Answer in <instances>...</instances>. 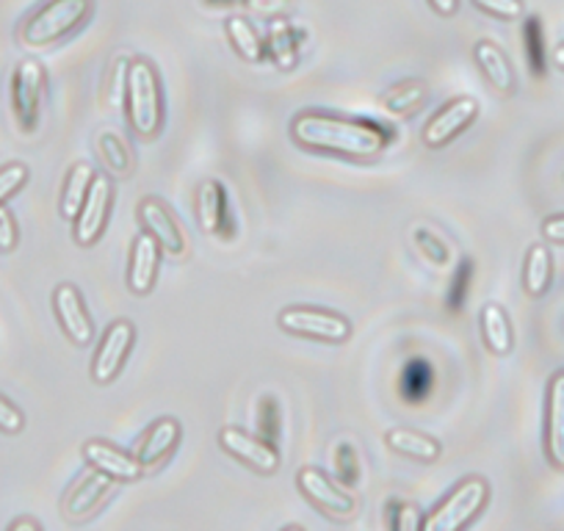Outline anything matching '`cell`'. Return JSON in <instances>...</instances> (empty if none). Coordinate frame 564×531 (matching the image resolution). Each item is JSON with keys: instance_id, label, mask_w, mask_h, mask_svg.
<instances>
[{"instance_id": "cell-12", "label": "cell", "mask_w": 564, "mask_h": 531, "mask_svg": "<svg viewBox=\"0 0 564 531\" xmlns=\"http://www.w3.org/2000/svg\"><path fill=\"white\" fill-rule=\"evenodd\" d=\"M53 311H56L58 327L64 329L75 346H86L95 338V322H91L86 302L73 283H62L53 291Z\"/></svg>"}, {"instance_id": "cell-27", "label": "cell", "mask_w": 564, "mask_h": 531, "mask_svg": "<svg viewBox=\"0 0 564 531\" xmlns=\"http://www.w3.org/2000/svg\"><path fill=\"white\" fill-rule=\"evenodd\" d=\"M269 47L282 69H294L300 62V40H296V29L289 20L274 18V23L269 25Z\"/></svg>"}, {"instance_id": "cell-16", "label": "cell", "mask_w": 564, "mask_h": 531, "mask_svg": "<svg viewBox=\"0 0 564 531\" xmlns=\"http://www.w3.org/2000/svg\"><path fill=\"white\" fill-rule=\"evenodd\" d=\"M183 430H181V421L177 419H159L153 426L148 430L144 441L139 443L135 448V459L144 470H153L164 463L166 457H172L181 443Z\"/></svg>"}, {"instance_id": "cell-13", "label": "cell", "mask_w": 564, "mask_h": 531, "mask_svg": "<svg viewBox=\"0 0 564 531\" xmlns=\"http://www.w3.org/2000/svg\"><path fill=\"white\" fill-rule=\"evenodd\" d=\"M219 443L227 454L247 463L258 474H274L280 468V452L265 437H252L243 430H238V426H225L219 432Z\"/></svg>"}, {"instance_id": "cell-35", "label": "cell", "mask_w": 564, "mask_h": 531, "mask_svg": "<svg viewBox=\"0 0 564 531\" xmlns=\"http://www.w3.org/2000/svg\"><path fill=\"white\" fill-rule=\"evenodd\" d=\"M481 12L492 14L501 20H520L523 18V0H474Z\"/></svg>"}, {"instance_id": "cell-3", "label": "cell", "mask_w": 564, "mask_h": 531, "mask_svg": "<svg viewBox=\"0 0 564 531\" xmlns=\"http://www.w3.org/2000/svg\"><path fill=\"white\" fill-rule=\"evenodd\" d=\"M128 108L130 128L139 139H155L164 124V91H161L159 73L150 62H130L128 69Z\"/></svg>"}, {"instance_id": "cell-26", "label": "cell", "mask_w": 564, "mask_h": 531, "mask_svg": "<svg viewBox=\"0 0 564 531\" xmlns=\"http://www.w3.org/2000/svg\"><path fill=\"white\" fill-rule=\"evenodd\" d=\"M97 155L106 164V170L117 177H128L130 170H133V153H130V144L124 142L119 133L113 130H102L97 133Z\"/></svg>"}, {"instance_id": "cell-36", "label": "cell", "mask_w": 564, "mask_h": 531, "mask_svg": "<svg viewBox=\"0 0 564 531\" xmlns=\"http://www.w3.org/2000/svg\"><path fill=\"white\" fill-rule=\"evenodd\" d=\"M20 243V227L12 210L0 205V252H12Z\"/></svg>"}, {"instance_id": "cell-8", "label": "cell", "mask_w": 564, "mask_h": 531, "mask_svg": "<svg viewBox=\"0 0 564 531\" xmlns=\"http://www.w3.org/2000/svg\"><path fill=\"white\" fill-rule=\"evenodd\" d=\"M135 327L128 318H119L102 335L100 346L95 351V360H91V379L97 384H108L119 377L124 360H128L130 349H133Z\"/></svg>"}, {"instance_id": "cell-18", "label": "cell", "mask_w": 564, "mask_h": 531, "mask_svg": "<svg viewBox=\"0 0 564 531\" xmlns=\"http://www.w3.org/2000/svg\"><path fill=\"white\" fill-rule=\"evenodd\" d=\"M545 448L551 463L556 468H564V371H558L547 388Z\"/></svg>"}, {"instance_id": "cell-14", "label": "cell", "mask_w": 564, "mask_h": 531, "mask_svg": "<svg viewBox=\"0 0 564 531\" xmlns=\"http://www.w3.org/2000/svg\"><path fill=\"white\" fill-rule=\"evenodd\" d=\"M113 481H117L113 476L91 468V474L84 476V479L67 492V498H64L62 503L64 518L78 523V520H86L89 514H95L97 509H100V503L108 498V492L113 490Z\"/></svg>"}, {"instance_id": "cell-25", "label": "cell", "mask_w": 564, "mask_h": 531, "mask_svg": "<svg viewBox=\"0 0 564 531\" xmlns=\"http://www.w3.org/2000/svg\"><path fill=\"white\" fill-rule=\"evenodd\" d=\"M553 278V258L551 249L545 243H534L525 254V266H523V289L529 296H542L551 285Z\"/></svg>"}, {"instance_id": "cell-10", "label": "cell", "mask_w": 564, "mask_h": 531, "mask_svg": "<svg viewBox=\"0 0 564 531\" xmlns=\"http://www.w3.org/2000/svg\"><path fill=\"white\" fill-rule=\"evenodd\" d=\"M139 221L144 227V232L159 241L161 252L170 254V258H183L188 252V241H186V232L183 227L177 225L175 214L161 203L159 197H144L139 203Z\"/></svg>"}, {"instance_id": "cell-41", "label": "cell", "mask_w": 564, "mask_h": 531, "mask_svg": "<svg viewBox=\"0 0 564 531\" xmlns=\"http://www.w3.org/2000/svg\"><path fill=\"white\" fill-rule=\"evenodd\" d=\"M553 64H556L558 69H564V45H558L556 51H553Z\"/></svg>"}, {"instance_id": "cell-24", "label": "cell", "mask_w": 564, "mask_h": 531, "mask_svg": "<svg viewBox=\"0 0 564 531\" xmlns=\"http://www.w3.org/2000/svg\"><path fill=\"white\" fill-rule=\"evenodd\" d=\"M91 181H95V170H91L89 161H78V164L69 170L67 183H64L62 192V216L67 221H75V216L84 208V199L89 194Z\"/></svg>"}, {"instance_id": "cell-32", "label": "cell", "mask_w": 564, "mask_h": 531, "mask_svg": "<svg viewBox=\"0 0 564 531\" xmlns=\"http://www.w3.org/2000/svg\"><path fill=\"white\" fill-rule=\"evenodd\" d=\"M29 177H31L29 166L20 164V161L0 166V205H7L14 194L23 192V186L29 183Z\"/></svg>"}, {"instance_id": "cell-11", "label": "cell", "mask_w": 564, "mask_h": 531, "mask_svg": "<svg viewBox=\"0 0 564 531\" xmlns=\"http://www.w3.org/2000/svg\"><path fill=\"white\" fill-rule=\"evenodd\" d=\"M476 117H479V102L474 97H457V100L446 102L423 128V144L432 150L446 148L452 139H457L463 130L476 122Z\"/></svg>"}, {"instance_id": "cell-29", "label": "cell", "mask_w": 564, "mask_h": 531, "mask_svg": "<svg viewBox=\"0 0 564 531\" xmlns=\"http://www.w3.org/2000/svg\"><path fill=\"white\" fill-rule=\"evenodd\" d=\"M412 241H415V247L421 249L423 258L432 260L437 269H443V266H448L454 260L452 243H448L446 238L435 230V227L417 225L415 230H412Z\"/></svg>"}, {"instance_id": "cell-5", "label": "cell", "mask_w": 564, "mask_h": 531, "mask_svg": "<svg viewBox=\"0 0 564 531\" xmlns=\"http://www.w3.org/2000/svg\"><path fill=\"white\" fill-rule=\"evenodd\" d=\"M487 498H490L487 479L468 476L448 492L441 507L423 518V531H463L487 507Z\"/></svg>"}, {"instance_id": "cell-31", "label": "cell", "mask_w": 564, "mask_h": 531, "mask_svg": "<svg viewBox=\"0 0 564 531\" xmlns=\"http://www.w3.org/2000/svg\"><path fill=\"white\" fill-rule=\"evenodd\" d=\"M130 62L133 58L128 56H117V62H113L111 73H108L106 84H108V102H111L113 108L124 106V100H128V69H130Z\"/></svg>"}, {"instance_id": "cell-4", "label": "cell", "mask_w": 564, "mask_h": 531, "mask_svg": "<svg viewBox=\"0 0 564 531\" xmlns=\"http://www.w3.org/2000/svg\"><path fill=\"white\" fill-rule=\"evenodd\" d=\"M47 97V73L36 58H23L12 73L9 86V102H12V117L18 130L25 139L36 137L42 124Z\"/></svg>"}, {"instance_id": "cell-22", "label": "cell", "mask_w": 564, "mask_h": 531, "mask_svg": "<svg viewBox=\"0 0 564 531\" xmlns=\"http://www.w3.org/2000/svg\"><path fill=\"white\" fill-rule=\"evenodd\" d=\"M426 97H430V86L423 84V80H404V84H395L393 89L384 91L382 100H379V108L388 117L404 119L412 111H417L426 102Z\"/></svg>"}, {"instance_id": "cell-40", "label": "cell", "mask_w": 564, "mask_h": 531, "mask_svg": "<svg viewBox=\"0 0 564 531\" xmlns=\"http://www.w3.org/2000/svg\"><path fill=\"white\" fill-rule=\"evenodd\" d=\"M9 531H42V523L34 518H18L9 523Z\"/></svg>"}, {"instance_id": "cell-1", "label": "cell", "mask_w": 564, "mask_h": 531, "mask_svg": "<svg viewBox=\"0 0 564 531\" xmlns=\"http://www.w3.org/2000/svg\"><path fill=\"white\" fill-rule=\"evenodd\" d=\"M291 137L302 150L351 161H377L393 142L388 128L371 119L338 117L327 111L296 113L291 122Z\"/></svg>"}, {"instance_id": "cell-15", "label": "cell", "mask_w": 564, "mask_h": 531, "mask_svg": "<svg viewBox=\"0 0 564 531\" xmlns=\"http://www.w3.org/2000/svg\"><path fill=\"white\" fill-rule=\"evenodd\" d=\"M161 266V247L150 232H139L130 249V266H128V289L135 296H144L153 291L155 278H159Z\"/></svg>"}, {"instance_id": "cell-37", "label": "cell", "mask_w": 564, "mask_h": 531, "mask_svg": "<svg viewBox=\"0 0 564 531\" xmlns=\"http://www.w3.org/2000/svg\"><path fill=\"white\" fill-rule=\"evenodd\" d=\"M243 7L260 18H282L291 9V0H243Z\"/></svg>"}, {"instance_id": "cell-30", "label": "cell", "mask_w": 564, "mask_h": 531, "mask_svg": "<svg viewBox=\"0 0 564 531\" xmlns=\"http://www.w3.org/2000/svg\"><path fill=\"white\" fill-rule=\"evenodd\" d=\"M333 463H335V474H338L340 485L351 487L357 481V474H360V459H357L355 446L351 441H340L333 452Z\"/></svg>"}, {"instance_id": "cell-17", "label": "cell", "mask_w": 564, "mask_h": 531, "mask_svg": "<svg viewBox=\"0 0 564 531\" xmlns=\"http://www.w3.org/2000/svg\"><path fill=\"white\" fill-rule=\"evenodd\" d=\"M84 459L91 468L102 470V474L113 476L117 481H135L144 468L139 465V459L130 457V454L119 452L117 446L106 441H86L84 443Z\"/></svg>"}, {"instance_id": "cell-33", "label": "cell", "mask_w": 564, "mask_h": 531, "mask_svg": "<svg viewBox=\"0 0 564 531\" xmlns=\"http://www.w3.org/2000/svg\"><path fill=\"white\" fill-rule=\"evenodd\" d=\"M395 507V514L390 512V520L388 523L393 525V529L399 531H417L423 529V520L417 518V503L412 501H401V498H395V501H390Z\"/></svg>"}, {"instance_id": "cell-2", "label": "cell", "mask_w": 564, "mask_h": 531, "mask_svg": "<svg viewBox=\"0 0 564 531\" xmlns=\"http://www.w3.org/2000/svg\"><path fill=\"white\" fill-rule=\"evenodd\" d=\"M95 0H47L23 20L18 40L25 51H45L67 40L91 18Z\"/></svg>"}, {"instance_id": "cell-28", "label": "cell", "mask_w": 564, "mask_h": 531, "mask_svg": "<svg viewBox=\"0 0 564 531\" xmlns=\"http://www.w3.org/2000/svg\"><path fill=\"white\" fill-rule=\"evenodd\" d=\"M225 31H227V40H230V45L236 47V53L241 58H247V62H260L263 58V42H260L258 31H254V25L249 23L247 18H230L225 23Z\"/></svg>"}, {"instance_id": "cell-20", "label": "cell", "mask_w": 564, "mask_h": 531, "mask_svg": "<svg viewBox=\"0 0 564 531\" xmlns=\"http://www.w3.org/2000/svg\"><path fill=\"white\" fill-rule=\"evenodd\" d=\"M197 219L208 236H219L227 225V197L219 181H205L197 188Z\"/></svg>"}, {"instance_id": "cell-23", "label": "cell", "mask_w": 564, "mask_h": 531, "mask_svg": "<svg viewBox=\"0 0 564 531\" xmlns=\"http://www.w3.org/2000/svg\"><path fill=\"white\" fill-rule=\"evenodd\" d=\"M481 335H485V344L492 355L503 357L512 351L514 335L512 324H509L507 311L501 305H485L481 307Z\"/></svg>"}, {"instance_id": "cell-39", "label": "cell", "mask_w": 564, "mask_h": 531, "mask_svg": "<svg viewBox=\"0 0 564 531\" xmlns=\"http://www.w3.org/2000/svg\"><path fill=\"white\" fill-rule=\"evenodd\" d=\"M430 7L435 9L441 18H454L459 9V0H430Z\"/></svg>"}, {"instance_id": "cell-21", "label": "cell", "mask_w": 564, "mask_h": 531, "mask_svg": "<svg viewBox=\"0 0 564 531\" xmlns=\"http://www.w3.org/2000/svg\"><path fill=\"white\" fill-rule=\"evenodd\" d=\"M384 441H388V446L393 448V452L404 454V457L410 459H417V463H435L443 452L441 443H437L435 437L421 435V432L406 430V426H393V430L384 435Z\"/></svg>"}, {"instance_id": "cell-38", "label": "cell", "mask_w": 564, "mask_h": 531, "mask_svg": "<svg viewBox=\"0 0 564 531\" xmlns=\"http://www.w3.org/2000/svg\"><path fill=\"white\" fill-rule=\"evenodd\" d=\"M542 236L553 243H564V216H551V219H545Z\"/></svg>"}, {"instance_id": "cell-9", "label": "cell", "mask_w": 564, "mask_h": 531, "mask_svg": "<svg viewBox=\"0 0 564 531\" xmlns=\"http://www.w3.org/2000/svg\"><path fill=\"white\" fill-rule=\"evenodd\" d=\"M111 177L95 175L89 194H86L84 199V208H80V214L75 216L73 221V236L80 247H95V243L100 241L102 232H106L108 214H111Z\"/></svg>"}, {"instance_id": "cell-7", "label": "cell", "mask_w": 564, "mask_h": 531, "mask_svg": "<svg viewBox=\"0 0 564 531\" xmlns=\"http://www.w3.org/2000/svg\"><path fill=\"white\" fill-rule=\"evenodd\" d=\"M276 324L291 335L327 340V344H344L351 333L349 318L333 311H318V307H285L276 316Z\"/></svg>"}, {"instance_id": "cell-6", "label": "cell", "mask_w": 564, "mask_h": 531, "mask_svg": "<svg viewBox=\"0 0 564 531\" xmlns=\"http://www.w3.org/2000/svg\"><path fill=\"white\" fill-rule=\"evenodd\" d=\"M296 487H300L302 496L313 503L316 509H322L324 514L335 520L355 518L357 512V498L355 492H349V487L338 485L333 476L324 474L316 465H305V468L296 470Z\"/></svg>"}, {"instance_id": "cell-19", "label": "cell", "mask_w": 564, "mask_h": 531, "mask_svg": "<svg viewBox=\"0 0 564 531\" xmlns=\"http://www.w3.org/2000/svg\"><path fill=\"white\" fill-rule=\"evenodd\" d=\"M474 58H476V64H479L481 75L487 78V84H490L498 95H512L514 91L512 64H509L507 53H503L496 42H490V40L476 42Z\"/></svg>"}, {"instance_id": "cell-34", "label": "cell", "mask_w": 564, "mask_h": 531, "mask_svg": "<svg viewBox=\"0 0 564 531\" xmlns=\"http://www.w3.org/2000/svg\"><path fill=\"white\" fill-rule=\"evenodd\" d=\"M25 430V415L12 399L0 393V432L3 435H20Z\"/></svg>"}]
</instances>
